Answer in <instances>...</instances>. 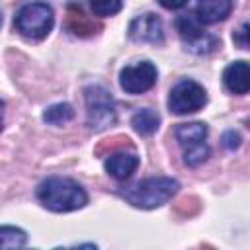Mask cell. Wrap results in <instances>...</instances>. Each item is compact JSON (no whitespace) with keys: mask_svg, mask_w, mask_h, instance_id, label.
I'll list each match as a JSON object with an SVG mask.
<instances>
[{"mask_svg":"<svg viewBox=\"0 0 250 250\" xmlns=\"http://www.w3.org/2000/svg\"><path fill=\"white\" fill-rule=\"evenodd\" d=\"M137 166H139V156L135 152H127L123 148L109 152V156L105 160V172L119 182L131 178L133 172L137 170Z\"/></svg>","mask_w":250,"mask_h":250,"instance_id":"8fae6325","label":"cell"},{"mask_svg":"<svg viewBox=\"0 0 250 250\" xmlns=\"http://www.w3.org/2000/svg\"><path fill=\"white\" fill-rule=\"evenodd\" d=\"M90 2V8L96 16H115L121 6H123V0H88Z\"/></svg>","mask_w":250,"mask_h":250,"instance_id":"e0dca14e","label":"cell"},{"mask_svg":"<svg viewBox=\"0 0 250 250\" xmlns=\"http://www.w3.org/2000/svg\"><path fill=\"white\" fill-rule=\"evenodd\" d=\"M131 125L139 135H152L160 125V117L154 109L145 107V109H139L131 117Z\"/></svg>","mask_w":250,"mask_h":250,"instance_id":"5bb4252c","label":"cell"},{"mask_svg":"<svg viewBox=\"0 0 250 250\" xmlns=\"http://www.w3.org/2000/svg\"><path fill=\"white\" fill-rule=\"evenodd\" d=\"M37 199L41 201L43 207L55 213L76 211L88 203V195L82 189V186L70 178H61V176L43 180L37 188Z\"/></svg>","mask_w":250,"mask_h":250,"instance_id":"6da1fadb","label":"cell"},{"mask_svg":"<svg viewBox=\"0 0 250 250\" xmlns=\"http://www.w3.org/2000/svg\"><path fill=\"white\" fill-rule=\"evenodd\" d=\"M129 37L137 43H162L164 39V27H162V21L156 14H143V16H137L131 23H129V29H127Z\"/></svg>","mask_w":250,"mask_h":250,"instance_id":"9c48e42d","label":"cell"},{"mask_svg":"<svg viewBox=\"0 0 250 250\" xmlns=\"http://www.w3.org/2000/svg\"><path fill=\"white\" fill-rule=\"evenodd\" d=\"M232 10V0H197L195 16L201 23H217L229 18Z\"/></svg>","mask_w":250,"mask_h":250,"instance_id":"7c38bea8","label":"cell"},{"mask_svg":"<svg viewBox=\"0 0 250 250\" xmlns=\"http://www.w3.org/2000/svg\"><path fill=\"white\" fill-rule=\"evenodd\" d=\"M178 188H180V184L172 178H146L133 186L123 188L121 195L135 207L154 209V207L168 203L176 195Z\"/></svg>","mask_w":250,"mask_h":250,"instance_id":"7a4b0ae2","label":"cell"},{"mask_svg":"<svg viewBox=\"0 0 250 250\" xmlns=\"http://www.w3.org/2000/svg\"><path fill=\"white\" fill-rule=\"evenodd\" d=\"M176 29H178V35L182 37L186 49H189L195 55H207L219 47V39L203 29V25L195 14H182L176 20Z\"/></svg>","mask_w":250,"mask_h":250,"instance_id":"8992f818","label":"cell"},{"mask_svg":"<svg viewBox=\"0 0 250 250\" xmlns=\"http://www.w3.org/2000/svg\"><path fill=\"white\" fill-rule=\"evenodd\" d=\"M223 84L230 94L242 96L250 92V62L234 61L223 70Z\"/></svg>","mask_w":250,"mask_h":250,"instance_id":"30bf717a","label":"cell"},{"mask_svg":"<svg viewBox=\"0 0 250 250\" xmlns=\"http://www.w3.org/2000/svg\"><path fill=\"white\" fill-rule=\"evenodd\" d=\"M55 23L53 8L45 2H29L16 14L14 25L27 39H43Z\"/></svg>","mask_w":250,"mask_h":250,"instance_id":"3957f363","label":"cell"},{"mask_svg":"<svg viewBox=\"0 0 250 250\" xmlns=\"http://www.w3.org/2000/svg\"><path fill=\"white\" fill-rule=\"evenodd\" d=\"M158 2L166 10H180V8H184L188 4V0H158Z\"/></svg>","mask_w":250,"mask_h":250,"instance_id":"ffe728a7","label":"cell"},{"mask_svg":"<svg viewBox=\"0 0 250 250\" xmlns=\"http://www.w3.org/2000/svg\"><path fill=\"white\" fill-rule=\"evenodd\" d=\"M180 146L184 148V162L188 166H199L209 156V146L205 145L207 139V125L201 121L193 123H180L174 131Z\"/></svg>","mask_w":250,"mask_h":250,"instance_id":"277c9868","label":"cell"},{"mask_svg":"<svg viewBox=\"0 0 250 250\" xmlns=\"http://www.w3.org/2000/svg\"><path fill=\"white\" fill-rule=\"evenodd\" d=\"M86 117L92 131H104L115 123V104L111 94L102 86H88L84 90Z\"/></svg>","mask_w":250,"mask_h":250,"instance_id":"5b68a950","label":"cell"},{"mask_svg":"<svg viewBox=\"0 0 250 250\" xmlns=\"http://www.w3.org/2000/svg\"><path fill=\"white\" fill-rule=\"evenodd\" d=\"M156 66L150 61L129 64L119 74V84L127 94H143L156 84Z\"/></svg>","mask_w":250,"mask_h":250,"instance_id":"ba28073f","label":"cell"},{"mask_svg":"<svg viewBox=\"0 0 250 250\" xmlns=\"http://www.w3.org/2000/svg\"><path fill=\"white\" fill-rule=\"evenodd\" d=\"M66 27L74 33V35H80V37H88L92 33H96L98 25L82 12L80 4H70L68 10H66Z\"/></svg>","mask_w":250,"mask_h":250,"instance_id":"4fadbf2b","label":"cell"},{"mask_svg":"<svg viewBox=\"0 0 250 250\" xmlns=\"http://www.w3.org/2000/svg\"><path fill=\"white\" fill-rule=\"evenodd\" d=\"M207 102V94L203 86H199L193 80H182L178 82L168 98V107L176 115H188L199 111Z\"/></svg>","mask_w":250,"mask_h":250,"instance_id":"52a82bcc","label":"cell"},{"mask_svg":"<svg viewBox=\"0 0 250 250\" xmlns=\"http://www.w3.org/2000/svg\"><path fill=\"white\" fill-rule=\"evenodd\" d=\"M72 117H74V109L68 104H55V105L47 107L45 113H43V119L51 125H64Z\"/></svg>","mask_w":250,"mask_h":250,"instance_id":"9a60e30c","label":"cell"},{"mask_svg":"<svg viewBox=\"0 0 250 250\" xmlns=\"http://www.w3.org/2000/svg\"><path fill=\"white\" fill-rule=\"evenodd\" d=\"M25 242H27V234L21 230V229H18V227H8V225H4L2 229H0V246L2 248H21V246H25Z\"/></svg>","mask_w":250,"mask_h":250,"instance_id":"2e32d148","label":"cell"},{"mask_svg":"<svg viewBox=\"0 0 250 250\" xmlns=\"http://www.w3.org/2000/svg\"><path fill=\"white\" fill-rule=\"evenodd\" d=\"M221 143L227 150H236L240 146V135L236 131H225L221 137Z\"/></svg>","mask_w":250,"mask_h":250,"instance_id":"d6986e66","label":"cell"},{"mask_svg":"<svg viewBox=\"0 0 250 250\" xmlns=\"http://www.w3.org/2000/svg\"><path fill=\"white\" fill-rule=\"evenodd\" d=\"M232 41L236 47L240 49H250V23L240 25L234 33H232Z\"/></svg>","mask_w":250,"mask_h":250,"instance_id":"ac0fdd59","label":"cell"}]
</instances>
